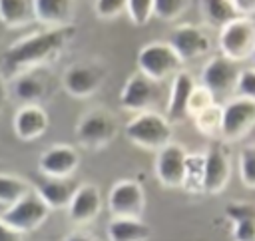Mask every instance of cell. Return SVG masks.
Instances as JSON below:
<instances>
[{"label": "cell", "instance_id": "1", "mask_svg": "<svg viewBox=\"0 0 255 241\" xmlns=\"http://www.w3.org/2000/svg\"><path fill=\"white\" fill-rule=\"evenodd\" d=\"M74 36V26H64V28H46L42 32L28 34L20 40H16L4 54V68L8 74H22L28 70L42 68L48 60L56 58L68 40Z\"/></svg>", "mask_w": 255, "mask_h": 241}, {"label": "cell", "instance_id": "2", "mask_svg": "<svg viewBox=\"0 0 255 241\" xmlns=\"http://www.w3.org/2000/svg\"><path fill=\"white\" fill-rule=\"evenodd\" d=\"M126 137L145 151H159L171 143V123L161 114L147 110L126 123Z\"/></svg>", "mask_w": 255, "mask_h": 241}, {"label": "cell", "instance_id": "3", "mask_svg": "<svg viewBox=\"0 0 255 241\" xmlns=\"http://www.w3.org/2000/svg\"><path fill=\"white\" fill-rule=\"evenodd\" d=\"M181 60L167 42H151L137 54V70L151 82H161L167 76H175L181 68Z\"/></svg>", "mask_w": 255, "mask_h": 241}, {"label": "cell", "instance_id": "4", "mask_svg": "<svg viewBox=\"0 0 255 241\" xmlns=\"http://www.w3.org/2000/svg\"><path fill=\"white\" fill-rule=\"evenodd\" d=\"M48 207L46 203L40 199V195L36 191L26 193L22 199H18L14 205L6 207L0 211V219L14 229L16 233L24 235V233H32L36 231L48 217Z\"/></svg>", "mask_w": 255, "mask_h": 241}, {"label": "cell", "instance_id": "5", "mask_svg": "<svg viewBox=\"0 0 255 241\" xmlns=\"http://www.w3.org/2000/svg\"><path fill=\"white\" fill-rule=\"evenodd\" d=\"M219 50L231 62L251 58L255 52V22L251 18H235L219 32Z\"/></svg>", "mask_w": 255, "mask_h": 241}, {"label": "cell", "instance_id": "6", "mask_svg": "<svg viewBox=\"0 0 255 241\" xmlns=\"http://www.w3.org/2000/svg\"><path fill=\"white\" fill-rule=\"evenodd\" d=\"M118 131V123L108 110H90L86 112L76 125V139L88 149L106 147Z\"/></svg>", "mask_w": 255, "mask_h": 241}, {"label": "cell", "instance_id": "7", "mask_svg": "<svg viewBox=\"0 0 255 241\" xmlns=\"http://www.w3.org/2000/svg\"><path fill=\"white\" fill-rule=\"evenodd\" d=\"M239 68L235 62L227 60L225 56H215L211 58L201 72V88H205L213 100L217 102L219 98H227L235 94V86L239 80Z\"/></svg>", "mask_w": 255, "mask_h": 241}, {"label": "cell", "instance_id": "8", "mask_svg": "<svg viewBox=\"0 0 255 241\" xmlns=\"http://www.w3.org/2000/svg\"><path fill=\"white\" fill-rule=\"evenodd\" d=\"M255 125V102L245 98H231L221 106V135L225 139H241Z\"/></svg>", "mask_w": 255, "mask_h": 241}, {"label": "cell", "instance_id": "9", "mask_svg": "<svg viewBox=\"0 0 255 241\" xmlns=\"http://www.w3.org/2000/svg\"><path fill=\"white\" fill-rule=\"evenodd\" d=\"M167 44L173 48L181 62H191L205 56L211 48V40L207 34L195 24H179L171 30Z\"/></svg>", "mask_w": 255, "mask_h": 241}, {"label": "cell", "instance_id": "10", "mask_svg": "<svg viewBox=\"0 0 255 241\" xmlns=\"http://www.w3.org/2000/svg\"><path fill=\"white\" fill-rule=\"evenodd\" d=\"M108 207L114 217H139L145 207V193L133 179H120L108 195Z\"/></svg>", "mask_w": 255, "mask_h": 241}, {"label": "cell", "instance_id": "11", "mask_svg": "<svg viewBox=\"0 0 255 241\" xmlns=\"http://www.w3.org/2000/svg\"><path fill=\"white\" fill-rule=\"evenodd\" d=\"M185 161H187V149L179 143H169L163 149L157 151L155 159V173L161 185L165 187H183L185 179Z\"/></svg>", "mask_w": 255, "mask_h": 241}, {"label": "cell", "instance_id": "12", "mask_svg": "<svg viewBox=\"0 0 255 241\" xmlns=\"http://www.w3.org/2000/svg\"><path fill=\"white\" fill-rule=\"evenodd\" d=\"M80 155L72 145H50L38 159V167L44 177L50 179H70L78 169Z\"/></svg>", "mask_w": 255, "mask_h": 241}, {"label": "cell", "instance_id": "13", "mask_svg": "<svg viewBox=\"0 0 255 241\" xmlns=\"http://www.w3.org/2000/svg\"><path fill=\"white\" fill-rule=\"evenodd\" d=\"M159 98V88L155 82L147 80L145 76H141L139 72L129 76L122 94H120V104L124 110L133 112V114H141L147 112V108Z\"/></svg>", "mask_w": 255, "mask_h": 241}, {"label": "cell", "instance_id": "14", "mask_svg": "<svg viewBox=\"0 0 255 241\" xmlns=\"http://www.w3.org/2000/svg\"><path fill=\"white\" fill-rule=\"evenodd\" d=\"M229 175H231V165H229L227 153L223 151L221 145H211L205 151L201 193H207V195L221 193L229 181Z\"/></svg>", "mask_w": 255, "mask_h": 241}, {"label": "cell", "instance_id": "15", "mask_svg": "<svg viewBox=\"0 0 255 241\" xmlns=\"http://www.w3.org/2000/svg\"><path fill=\"white\" fill-rule=\"evenodd\" d=\"M104 80V72L92 64H72L64 72V90L74 98L92 96Z\"/></svg>", "mask_w": 255, "mask_h": 241}, {"label": "cell", "instance_id": "16", "mask_svg": "<svg viewBox=\"0 0 255 241\" xmlns=\"http://www.w3.org/2000/svg\"><path fill=\"white\" fill-rule=\"evenodd\" d=\"M102 211V195L100 189L94 183H82L76 187L72 201L68 205V217L70 221L78 225L92 223Z\"/></svg>", "mask_w": 255, "mask_h": 241}, {"label": "cell", "instance_id": "17", "mask_svg": "<svg viewBox=\"0 0 255 241\" xmlns=\"http://www.w3.org/2000/svg\"><path fill=\"white\" fill-rule=\"evenodd\" d=\"M50 92V78L44 68L28 70L16 76L14 80V96L24 106H40V102Z\"/></svg>", "mask_w": 255, "mask_h": 241}, {"label": "cell", "instance_id": "18", "mask_svg": "<svg viewBox=\"0 0 255 241\" xmlns=\"http://www.w3.org/2000/svg\"><path fill=\"white\" fill-rule=\"evenodd\" d=\"M195 88H197L195 80L189 72L179 70L173 76L171 90H169V100H167V108H165L169 123L171 121H181L185 116H189V100H191V94H193Z\"/></svg>", "mask_w": 255, "mask_h": 241}, {"label": "cell", "instance_id": "19", "mask_svg": "<svg viewBox=\"0 0 255 241\" xmlns=\"http://www.w3.org/2000/svg\"><path fill=\"white\" fill-rule=\"evenodd\" d=\"M50 118L42 106H22L14 114V133L24 141H34L48 131Z\"/></svg>", "mask_w": 255, "mask_h": 241}, {"label": "cell", "instance_id": "20", "mask_svg": "<svg viewBox=\"0 0 255 241\" xmlns=\"http://www.w3.org/2000/svg\"><path fill=\"white\" fill-rule=\"evenodd\" d=\"M36 22L46 28H64L70 26L74 16V2L70 0H34Z\"/></svg>", "mask_w": 255, "mask_h": 241}, {"label": "cell", "instance_id": "21", "mask_svg": "<svg viewBox=\"0 0 255 241\" xmlns=\"http://www.w3.org/2000/svg\"><path fill=\"white\" fill-rule=\"evenodd\" d=\"M76 183L72 179H50L44 177L36 189L40 199L46 203L48 209H68L72 195L76 191Z\"/></svg>", "mask_w": 255, "mask_h": 241}, {"label": "cell", "instance_id": "22", "mask_svg": "<svg viewBox=\"0 0 255 241\" xmlns=\"http://www.w3.org/2000/svg\"><path fill=\"white\" fill-rule=\"evenodd\" d=\"M110 241H147L151 229L139 217H112L108 223Z\"/></svg>", "mask_w": 255, "mask_h": 241}, {"label": "cell", "instance_id": "23", "mask_svg": "<svg viewBox=\"0 0 255 241\" xmlns=\"http://www.w3.org/2000/svg\"><path fill=\"white\" fill-rule=\"evenodd\" d=\"M0 22L6 28H24L34 24V0H0Z\"/></svg>", "mask_w": 255, "mask_h": 241}, {"label": "cell", "instance_id": "24", "mask_svg": "<svg viewBox=\"0 0 255 241\" xmlns=\"http://www.w3.org/2000/svg\"><path fill=\"white\" fill-rule=\"evenodd\" d=\"M225 211L233 219V241H255V207L233 203Z\"/></svg>", "mask_w": 255, "mask_h": 241}, {"label": "cell", "instance_id": "25", "mask_svg": "<svg viewBox=\"0 0 255 241\" xmlns=\"http://www.w3.org/2000/svg\"><path fill=\"white\" fill-rule=\"evenodd\" d=\"M199 10L203 20L217 28H223L235 18H239L233 0H203L199 2Z\"/></svg>", "mask_w": 255, "mask_h": 241}, {"label": "cell", "instance_id": "26", "mask_svg": "<svg viewBox=\"0 0 255 241\" xmlns=\"http://www.w3.org/2000/svg\"><path fill=\"white\" fill-rule=\"evenodd\" d=\"M32 189H30L28 181H24V179H20L16 175L0 173V207L2 209L14 205L18 199H22Z\"/></svg>", "mask_w": 255, "mask_h": 241}, {"label": "cell", "instance_id": "27", "mask_svg": "<svg viewBox=\"0 0 255 241\" xmlns=\"http://www.w3.org/2000/svg\"><path fill=\"white\" fill-rule=\"evenodd\" d=\"M203 165H205V153H187L183 189H187V191H191V193H201V185H203Z\"/></svg>", "mask_w": 255, "mask_h": 241}, {"label": "cell", "instance_id": "28", "mask_svg": "<svg viewBox=\"0 0 255 241\" xmlns=\"http://www.w3.org/2000/svg\"><path fill=\"white\" fill-rule=\"evenodd\" d=\"M195 127L199 129V133L213 137L217 133H221V106L219 104H211L209 108L197 112L193 116Z\"/></svg>", "mask_w": 255, "mask_h": 241}, {"label": "cell", "instance_id": "29", "mask_svg": "<svg viewBox=\"0 0 255 241\" xmlns=\"http://www.w3.org/2000/svg\"><path fill=\"white\" fill-rule=\"evenodd\" d=\"M126 14L133 26H145L153 18V0H126Z\"/></svg>", "mask_w": 255, "mask_h": 241}, {"label": "cell", "instance_id": "30", "mask_svg": "<svg viewBox=\"0 0 255 241\" xmlns=\"http://www.w3.org/2000/svg\"><path fill=\"white\" fill-rule=\"evenodd\" d=\"M187 6H189L187 0H153V16L171 22L177 20L187 10Z\"/></svg>", "mask_w": 255, "mask_h": 241}, {"label": "cell", "instance_id": "31", "mask_svg": "<svg viewBox=\"0 0 255 241\" xmlns=\"http://www.w3.org/2000/svg\"><path fill=\"white\" fill-rule=\"evenodd\" d=\"M239 177L249 189H255V145H247L239 153Z\"/></svg>", "mask_w": 255, "mask_h": 241}, {"label": "cell", "instance_id": "32", "mask_svg": "<svg viewBox=\"0 0 255 241\" xmlns=\"http://www.w3.org/2000/svg\"><path fill=\"white\" fill-rule=\"evenodd\" d=\"M94 10L100 20H116L126 12V0H96Z\"/></svg>", "mask_w": 255, "mask_h": 241}, {"label": "cell", "instance_id": "33", "mask_svg": "<svg viewBox=\"0 0 255 241\" xmlns=\"http://www.w3.org/2000/svg\"><path fill=\"white\" fill-rule=\"evenodd\" d=\"M235 94L239 98H245V100L255 102V68H249V70H241L239 72Z\"/></svg>", "mask_w": 255, "mask_h": 241}, {"label": "cell", "instance_id": "34", "mask_svg": "<svg viewBox=\"0 0 255 241\" xmlns=\"http://www.w3.org/2000/svg\"><path fill=\"white\" fill-rule=\"evenodd\" d=\"M211 104H215V100H213V96L205 90V88H195L193 90V94H191V100H189V114L191 116H195L197 112H201V110H205V108H209Z\"/></svg>", "mask_w": 255, "mask_h": 241}, {"label": "cell", "instance_id": "35", "mask_svg": "<svg viewBox=\"0 0 255 241\" xmlns=\"http://www.w3.org/2000/svg\"><path fill=\"white\" fill-rule=\"evenodd\" d=\"M233 4L237 14L243 18H251V14H255V0H233Z\"/></svg>", "mask_w": 255, "mask_h": 241}, {"label": "cell", "instance_id": "36", "mask_svg": "<svg viewBox=\"0 0 255 241\" xmlns=\"http://www.w3.org/2000/svg\"><path fill=\"white\" fill-rule=\"evenodd\" d=\"M0 241H22V235L10 229L2 219H0Z\"/></svg>", "mask_w": 255, "mask_h": 241}, {"label": "cell", "instance_id": "37", "mask_svg": "<svg viewBox=\"0 0 255 241\" xmlns=\"http://www.w3.org/2000/svg\"><path fill=\"white\" fill-rule=\"evenodd\" d=\"M6 102H8V84H6V80H4V76L0 72V112L4 110Z\"/></svg>", "mask_w": 255, "mask_h": 241}, {"label": "cell", "instance_id": "38", "mask_svg": "<svg viewBox=\"0 0 255 241\" xmlns=\"http://www.w3.org/2000/svg\"><path fill=\"white\" fill-rule=\"evenodd\" d=\"M64 241H94L90 235H86V233H72V235H68Z\"/></svg>", "mask_w": 255, "mask_h": 241}, {"label": "cell", "instance_id": "39", "mask_svg": "<svg viewBox=\"0 0 255 241\" xmlns=\"http://www.w3.org/2000/svg\"><path fill=\"white\" fill-rule=\"evenodd\" d=\"M251 62H253V68H255V52H253V56H251Z\"/></svg>", "mask_w": 255, "mask_h": 241}]
</instances>
